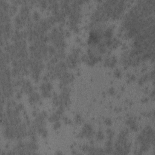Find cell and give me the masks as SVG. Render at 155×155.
Returning <instances> with one entry per match:
<instances>
[{
    "label": "cell",
    "instance_id": "1",
    "mask_svg": "<svg viewBox=\"0 0 155 155\" xmlns=\"http://www.w3.org/2000/svg\"><path fill=\"white\" fill-rule=\"evenodd\" d=\"M0 8H1V10L7 12V10L9 9L8 4H7L5 1L0 0Z\"/></svg>",
    "mask_w": 155,
    "mask_h": 155
}]
</instances>
